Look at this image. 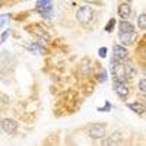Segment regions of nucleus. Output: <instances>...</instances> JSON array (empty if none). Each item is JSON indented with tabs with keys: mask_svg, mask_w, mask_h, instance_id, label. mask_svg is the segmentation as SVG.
Here are the masks:
<instances>
[{
	"mask_svg": "<svg viewBox=\"0 0 146 146\" xmlns=\"http://www.w3.org/2000/svg\"><path fill=\"white\" fill-rule=\"evenodd\" d=\"M111 72H113V76H114L115 82H126L127 80L124 64L121 62H118V60H115V58L111 60Z\"/></svg>",
	"mask_w": 146,
	"mask_h": 146,
	"instance_id": "nucleus-1",
	"label": "nucleus"
},
{
	"mask_svg": "<svg viewBox=\"0 0 146 146\" xmlns=\"http://www.w3.org/2000/svg\"><path fill=\"white\" fill-rule=\"evenodd\" d=\"M76 19L79 21V23H82V25H89L94 19V9H91L89 6L79 7L78 12H76Z\"/></svg>",
	"mask_w": 146,
	"mask_h": 146,
	"instance_id": "nucleus-2",
	"label": "nucleus"
},
{
	"mask_svg": "<svg viewBox=\"0 0 146 146\" xmlns=\"http://www.w3.org/2000/svg\"><path fill=\"white\" fill-rule=\"evenodd\" d=\"M2 130L7 135H13V133L18 130V123L12 118H5L2 121Z\"/></svg>",
	"mask_w": 146,
	"mask_h": 146,
	"instance_id": "nucleus-3",
	"label": "nucleus"
},
{
	"mask_svg": "<svg viewBox=\"0 0 146 146\" xmlns=\"http://www.w3.org/2000/svg\"><path fill=\"white\" fill-rule=\"evenodd\" d=\"M114 91L121 100H126L129 96V86L126 85V82H114Z\"/></svg>",
	"mask_w": 146,
	"mask_h": 146,
	"instance_id": "nucleus-4",
	"label": "nucleus"
},
{
	"mask_svg": "<svg viewBox=\"0 0 146 146\" xmlns=\"http://www.w3.org/2000/svg\"><path fill=\"white\" fill-rule=\"evenodd\" d=\"M89 136L92 137V139H104V136H105V127L102 126V124H95V126H92L91 129H89Z\"/></svg>",
	"mask_w": 146,
	"mask_h": 146,
	"instance_id": "nucleus-5",
	"label": "nucleus"
},
{
	"mask_svg": "<svg viewBox=\"0 0 146 146\" xmlns=\"http://www.w3.org/2000/svg\"><path fill=\"white\" fill-rule=\"evenodd\" d=\"M113 54H114V58L118 60V62H124V60H127V50L123 45H114Z\"/></svg>",
	"mask_w": 146,
	"mask_h": 146,
	"instance_id": "nucleus-6",
	"label": "nucleus"
},
{
	"mask_svg": "<svg viewBox=\"0 0 146 146\" xmlns=\"http://www.w3.org/2000/svg\"><path fill=\"white\" fill-rule=\"evenodd\" d=\"M136 38V32H120L118 40L121 44H131Z\"/></svg>",
	"mask_w": 146,
	"mask_h": 146,
	"instance_id": "nucleus-7",
	"label": "nucleus"
},
{
	"mask_svg": "<svg viewBox=\"0 0 146 146\" xmlns=\"http://www.w3.org/2000/svg\"><path fill=\"white\" fill-rule=\"evenodd\" d=\"M130 13H131L130 5H127V3H123V5H120V7H118V15L121 16V19H129Z\"/></svg>",
	"mask_w": 146,
	"mask_h": 146,
	"instance_id": "nucleus-8",
	"label": "nucleus"
},
{
	"mask_svg": "<svg viewBox=\"0 0 146 146\" xmlns=\"http://www.w3.org/2000/svg\"><path fill=\"white\" fill-rule=\"evenodd\" d=\"M118 28H120V32H135V27H133L130 22H127V19L121 21Z\"/></svg>",
	"mask_w": 146,
	"mask_h": 146,
	"instance_id": "nucleus-9",
	"label": "nucleus"
},
{
	"mask_svg": "<svg viewBox=\"0 0 146 146\" xmlns=\"http://www.w3.org/2000/svg\"><path fill=\"white\" fill-rule=\"evenodd\" d=\"M127 107L131 111H135L136 114H145V105L142 102H130V104H127Z\"/></svg>",
	"mask_w": 146,
	"mask_h": 146,
	"instance_id": "nucleus-10",
	"label": "nucleus"
},
{
	"mask_svg": "<svg viewBox=\"0 0 146 146\" xmlns=\"http://www.w3.org/2000/svg\"><path fill=\"white\" fill-rule=\"evenodd\" d=\"M121 135L120 133H114V135L110 137L108 140H105V145H117V143H121L123 140H121V137H120Z\"/></svg>",
	"mask_w": 146,
	"mask_h": 146,
	"instance_id": "nucleus-11",
	"label": "nucleus"
},
{
	"mask_svg": "<svg viewBox=\"0 0 146 146\" xmlns=\"http://www.w3.org/2000/svg\"><path fill=\"white\" fill-rule=\"evenodd\" d=\"M38 12L44 16V18H48L50 16V13L53 12V6H51V3L50 5H47V6H44V7H41V9H38Z\"/></svg>",
	"mask_w": 146,
	"mask_h": 146,
	"instance_id": "nucleus-12",
	"label": "nucleus"
},
{
	"mask_svg": "<svg viewBox=\"0 0 146 146\" xmlns=\"http://www.w3.org/2000/svg\"><path fill=\"white\" fill-rule=\"evenodd\" d=\"M29 50L32 51V53H36V54H42L45 50L41 47V44H31L29 45Z\"/></svg>",
	"mask_w": 146,
	"mask_h": 146,
	"instance_id": "nucleus-13",
	"label": "nucleus"
},
{
	"mask_svg": "<svg viewBox=\"0 0 146 146\" xmlns=\"http://www.w3.org/2000/svg\"><path fill=\"white\" fill-rule=\"evenodd\" d=\"M91 67V60L89 58H85L83 62H82V72L85 73V75H86V73H89V69Z\"/></svg>",
	"mask_w": 146,
	"mask_h": 146,
	"instance_id": "nucleus-14",
	"label": "nucleus"
},
{
	"mask_svg": "<svg viewBox=\"0 0 146 146\" xmlns=\"http://www.w3.org/2000/svg\"><path fill=\"white\" fill-rule=\"evenodd\" d=\"M137 23H139V28H140L142 31H145V28H146V15H145V13L139 15V21H137Z\"/></svg>",
	"mask_w": 146,
	"mask_h": 146,
	"instance_id": "nucleus-15",
	"label": "nucleus"
},
{
	"mask_svg": "<svg viewBox=\"0 0 146 146\" xmlns=\"http://www.w3.org/2000/svg\"><path fill=\"white\" fill-rule=\"evenodd\" d=\"M10 19H12V16H10V15H7V13L0 15V27H2V25H6V23H9V22H10Z\"/></svg>",
	"mask_w": 146,
	"mask_h": 146,
	"instance_id": "nucleus-16",
	"label": "nucleus"
},
{
	"mask_svg": "<svg viewBox=\"0 0 146 146\" xmlns=\"http://www.w3.org/2000/svg\"><path fill=\"white\" fill-rule=\"evenodd\" d=\"M50 3H51V0H38V2H36V9H41V7L50 5Z\"/></svg>",
	"mask_w": 146,
	"mask_h": 146,
	"instance_id": "nucleus-17",
	"label": "nucleus"
},
{
	"mask_svg": "<svg viewBox=\"0 0 146 146\" xmlns=\"http://www.w3.org/2000/svg\"><path fill=\"white\" fill-rule=\"evenodd\" d=\"M114 25H115V19H110L108 25L105 27V31H107V32H111V31H113V28H114Z\"/></svg>",
	"mask_w": 146,
	"mask_h": 146,
	"instance_id": "nucleus-18",
	"label": "nucleus"
},
{
	"mask_svg": "<svg viewBox=\"0 0 146 146\" xmlns=\"http://www.w3.org/2000/svg\"><path fill=\"white\" fill-rule=\"evenodd\" d=\"M139 89H140L142 94L146 92V80H145V79H140V80H139Z\"/></svg>",
	"mask_w": 146,
	"mask_h": 146,
	"instance_id": "nucleus-19",
	"label": "nucleus"
},
{
	"mask_svg": "<svg viewBox=\"0 0 146 146\" xmlns=\"http://www.w3.org/2000/svg\"><path fill=\"white\" fill-rule=\"evenodd\" d=\"M105 80H107V72L102 70L100 75H98V82H105Z\"/></svg>",
	"mask_w": 146,
	"mask_h": 146,
	"instance_id": "nucleus-20",
	"label": "nucleus"
},
{
	"mask_svg": "<svg viewBox=\"0 0 146 146\" xmlns=\"http://www.w3.org/2000/svg\"><path fill=\"white\" fill-rule=\"evenodd\" d=\"M98 54H100V57H105L107 56V48L105 47H102V48H100V50H98Z\"/></svg>",
	"mask_w": 146,
	"mask_h": 146,
	"instance_id": "nucleus-21",
	"label": "nucleus"
},
{
	"mask_svg": "<svg viewBox=\"0 0 146 146\" xmlns=\"http://www.w3.org/2000/svg\"><path fill=\"white\" fill-rule=\"evenodd\" d=\"M9 32H10V31H5V34L2 35V40H0V41H6V38L9 36Z\"/></svg>",
	"mask_w": 146,
	"mask_h": 146,
	"instance_id": "nucleus-22",
	"label": "nucleus"
},
{
	"mask_svg": "<svg viewBox=\"0 0 146 146\" xmlns=\"http://www.w3.org/2000/svg\"><path fill=\"white\" fill-rule=\"evenodd\" d=\"M85 2H86V3H100L101 0H85Z\"/></svg>",
	"mask_w": 146,
	"mask_h": 146,
	"instance_id": "nucleus-23",
	"label": "nucleus"
},
{
	"mask_svg": "<svg viewBox=\"0 0 146 146\" xmlns=\"http://www.w3.org/2000/svg\"><path fill=\"white\" fill-rule=\"evenodd\" d=\"M0 42H2V41H0Z\"/></svg>",
	"mask_w": 146,
	"mask_h": 146,
	"instance_id": "nucleus-24",
	"label": "nucleus"
}]
</instances>
